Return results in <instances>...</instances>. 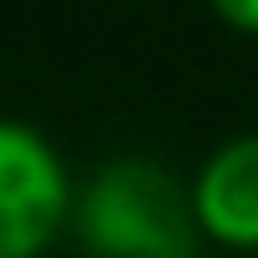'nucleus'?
Instances as JSON below:
<instances>
[{
    "label": "nucleus",
    "mask_w": 258,
    "mask_h": 258,
    "mask_svg": "<svg viewBox=\"0 0 258 258\" xmlns=\"http://www.w3.org/2000/svg\"><path fill=\"white\" fill-rule=\"evenodd\" d=\"M71 233L86 258H198V223L187 187L147 162L111 157L71 203Z\"/></svg>",
    "instance_id": "1"
},
{
    "label": "nucleus",
    "mask_w": 258,
    "mask_h": 258,
    "mask_svg": "<svg viewBox=\"0 0 258 258\" xmlns=\"http://www.w3.org/2000/svg\"><path fill=\"white\" fill-rule=\"evenodd\" d=\"M76 182L41 126L0 116V258H41L71 228Z\"/></svg>",
    "instance_id": "2"
},
{
    "label": "nucleus",
    "mask_w": 258,
    "mask_h": 258,
    "mask_svg": "<svg viewBox=\"0 0 258 258\" xmlns=\"http://www.w3.org/2000/svg\"><path fill=\"white\" fill-rule=\"evenodd\" d=\"M187 203L203 243L258 253V132L213 147L187 182Z\"/></svg>",
    "instance_id": "3"
},
{
    "label": "nucleus",
    "mask_w": 258,
    "mask_h": 258,
    "mask_svg": "<svg viewBox=\"0 0 258 258\" xmlns=\"http://www.w3.org/2000/svg\"><path fill=\"white\" fill-rule=\"evenodd\" d=\"M213 16H218L228 31L258 41V0H218V11H213Z\"/></svg>",
    "instance_id": "4"
}]
</instances>
